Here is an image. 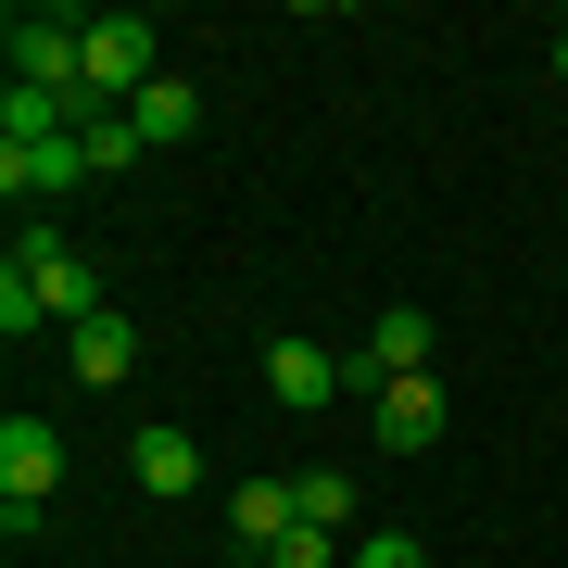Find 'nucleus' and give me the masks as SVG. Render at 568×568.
<instances>
[{"label":"nucleus","mask_w":568,"mask_h":568,"mask_svg":"<svg viewBox=\"0 0 568 568\" xmlns=\"http://www.w3.org/2000/svg\"><path fill=\"white\" fill-rule=\"evenodd\" d=\"M152 77H164V26L152 13H89V77L63 102H140Z\"/></svg>","instance_id":"nucleus-1"},{"label":"nucleus","mask_w":568,"mask_h":568,"mask_svg":"<svg viewBox=\"0 0 568 568\" xmlns=\"http://www.w3.org/2000/svg\"><path fill=\"white\" fill-rule=\"evenodd\" d=\"M26 278H39V316L63 328V342H77L89 316H114V304H102V265L63 241V227H26Z\"/></svg>","instance_id":"nucleus-2"},{"label":"nucleus","mask_w":568,"mask_h":568,"mask_svg":"<svg viewBox=\"0 0 568 568\" xmlns=\"http://www.w3.org/2000/svg\"><path fill=\"white\" fill-rule=\"evenodd\" d=\"M0 39H13V89H77L89 77V13H51L39 0V13H13Z\"/></svg>","instance_id":"nucleus-3"},{"label":"nucleus","mask_w":568,"mask_h":568,"mask_svg":"<svg viewBox=\"0 0 568 568\" xmlns=\"http://www.w3.org/2000/svg\"><path fill=\"white\" fill-rule=\"evenodd\" d=\"M265 392H278L291 417H316V405L354 392V354H328V342H265Z\"/></svg>","instance_id":"nucleus-4"},{"label":"nucleus","mask_w":568,"mask_h":568,"mask_svg":"<svg viewBox=\"0 0 568 568\" xmlns=\"http://www.w3.org/2000/svg\"><path fill=\"white\" fill-rule=\"evenodd\" d=\"M366 417H379V443H392V455H429L455 405H443V379L417 366V379H379V392H366Z\"/></svg>","instance_id":"nucleus-5"},{"label":"nucleus","mask_w":568,"mask_h":568,"mask_svg":"<svg viewBox=\"0 0 568 568\" xmlns=\"http://www.w3.org/2000/svg\"><path fill=\"white\" fill-rule=\"evenodd\" d=\"M51 480H63V429L13 417L0 429V506H51Z\"/></svg>","instance_id":"nucleus-6"},{"label":"nucleus","mask_w":568,"mask_h":568,"mask_svg":"<svg viewBox=\"0 0 568 568\" xmlns=\"http://www.w3.org/2000/svg\"><path fill=\"white\" fill-rule=\"evenodd\" d=\"M77 178H89L77 140H0V190H13V203H63Z\"/></svg>","instance_id":"nucleus-7"},{"label":"nucleus","mask_w":568,"mask_h":568,"mask_svg":"<svg viewBox=\"0 0 568 568\" xmlns=\"http://www.w3.org/2000/svg\"><path fill=\"white\" fill-rule=\"evenodd\" d=\"M417 366H429V316H417V304H392V316L354 342V392H379V379H417Z\"/></svg>","instance_id":"nucleus-8"},{"label":"nucleus","mask_w":568,"mask_h":568,"mask_svg":"<svg viewBox=\"0 0 568 568\" xmlns=\"http://www.w3.org/2000/svg\"><path fill=\"white\" fill-rule=\"evenodd\" d=\"M126 467H140V493H164V506H178V493H203V443H190V429H140Z\"/></svg>","instance_id":"nucleus-9"},{"label":"nucleus","mask_w":568,"mask_h":568,"mask_svg":"<svg viewBox=\"0 0 568 568\" xmlns=\"http://www.w3.org/2000/svg\"><path fill=\"white\" fill-rule=\"evenodd\" d=\"M63 366H77V379H89V392H114V379H126V366H140V328H126V316H89V328H77V342H63Z\"/></svg>","instance_id":"nucleus-10"},{"label":"nucleus","mask_w":568,"mask_h":568,"mask_svg":"<svg viewBox=\"0 0 568 568\" xmlns=\"http://www.w3.org/2000/svg\"><path fill=\"white\" fill-rule=\"evenodd\" d=\"M126 126H140V152H164V140H190V126H203V89H190V77H152L140 102H126Z\"/></svg>","instance_id":"nucleus-11"},{"label":"nucleus","mask_w":568,"mask_h":568,"mask_svg":"<svg viewBox=\"0 0 568 568\" xmlns=\"http://www.w3.org/2000/svg\"><path fill=\"white\" fill-rule=\"evenodd\" d=\"M227 530H241L253 556L278 544V530H304V506H291V480H241V493H227Z\"/></svg>","instance_id":"nucleus-12"},{"label":"nucleus","mask_w":568,"mask_h":568,"mask_svg":"<svg viewBox=\"0 0 568 568\" xmlns=\"http://www.w3.org/2000/svg\"><path fill=\"white\" fill-rule=\"evenodd\" d=\"M77 152H89V178L140 164V126H126V102H77Z\"/></svg>","instance_id":"nucleus-13"},{"label":"nucleus","mask_w":568,"mask_h":568,"mask_svg":"<svg viewBox=\"0 0 568 568\" xmlns=\"http://www.w3.org/2000/svg\"><path fill=\"white\" fill-rule=\"evenodd\" d=\"M291 506H304V530H354V480H342V467H304Z\"/></svg>","instance_id":"nucleus-14"},{"label":"nucleus","mask_w":568,"mask_h":568,"mask_svg":"<svg viewBox=\"0 0 568 568\" xmlns=\"http://www.w3.org/2000/svg\"><path fill=\"white\" fill-rule=\"evenodd\" d=\"M0 328H13V342H39V328H51V316H39V278H26V253L0 265Z\"/></svg>","instance_id":"nucleus-15"},{"label":"nucleus","mask_w":568,"mask_h":568,"mask_svg":"<svg viewBox=\"0 0 568 568\" xmlns=\"http://www.w3.org/2000/svg\"><path fill=\"white\" fill-rule=\"evenodd\" d=\"M265 568H342V530H278V544H265Z\"/></svg>","instance_id":"nucleus-16"},{"label":"nucleus","mask_w":568,"mask_h":568,"mask_svg":"<svg viewBox=\"0 0 568 568\" xmlns=\"http://www.w3.org/2000/svg\"><path fill=\"white\" fill-rule=\"evenodd\" d=\"M354 568H429V556H417V530H366V544H354Z\"/></svg>","instance_id":"nucleus-17"},{"label":"nucleus","mask_w":568,"mask_h":568,"mask_svg":"<svg viewBox=\"0 0 568 568\" xmlns=\"http://www.w3.org/2000/svg\"><path fill=\"white\" fill-rule=\"evenodd\" d=\"M556 89H568V26H556Z\"/></svg>","instance_id":"nucleus-18"}]
</instances>
